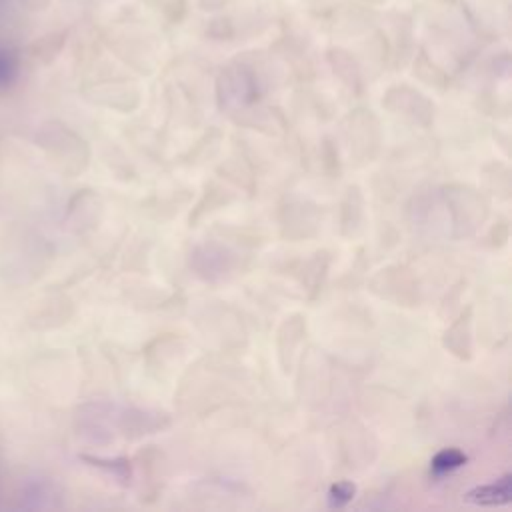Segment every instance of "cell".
<instances>
[{"label": "cell", "instance_id": "1", "mask_svg": "<svg viewBox=\"0 0 512 512\" xmlns=\"http://www.w3.org/2000/svg\"><path fill=\"white\" fill-rule=\"evenodd\" d=\"M510 496H512V486H510V476H506L498 484H486L470 490L466 494V500L480 506H498V504L510 502Z\"/></svg>", "mask_w": 512, "mask_h": 512}, {"label": "cell", "instance_id": "2", "mask_svg": "<svg viewBox=\"0 0 512 512\" xmlns=\"http://www.w3.org/2000/svg\"><path fill=\"white\" fill-rule=\"evenodd\" d=\"M466 462V456L464 452H460L458 448H446V450H440L434 458H432V468L438 470V472H446V470H452V468H458Z\"/></svg>", "mask_w": 512, "mask_h": 512}, {"label": "cell", "instance_id": "3", "mask_svg": "<svg viewBox=\"0 0 512 512\" xmlns=\"http://www.w3.org/2000/svg\"><path fill=\"white\" fill-rule=\"evenodd\" d=\"M16 58L10 50L0 48V90L8 88L12 84V80L16 78Z\"/></svg>", "mask_w": 512, "mask_h": 512}, {"label": "cell", "instance_id": "4", "mask_svg": "<svg viewBox=\"0 0 512 512\" xmlns=\"http://www.w3.org/2000/svg\"><path fill=\"white\" fill-rule=\"evenodd\" d=\"M354 492H356V486L352 482H338V484L330 486L328 502H330V506L340 508L354 498Z\"/></svg>", "mask_w": 512, "mask_h": 512}]
</instances>
